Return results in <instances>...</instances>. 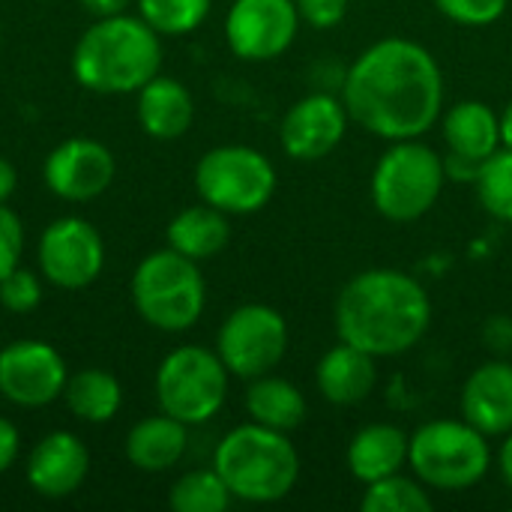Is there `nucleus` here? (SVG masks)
I'll use <instances>...</instances> for the list:
<instances>
[{"mask_svg": "<svg viewBox=\"0 0 512 512\" xmlns=\"http://www.w3.org/2000/svg\"><path fill=\"white\" fill-rule=\"evenodd\" d=\"M342 102L348 117L375 138H420L441 117L444 75L426 45L387 36L351 63Z\"/></svg>", "mask_w": 512, "mask_h": 512, "instance_id": "nucleus-1", "label": "nucleus"}, {"mask_svg": "<svg viewBox=\"0 0 512 512\" xmlns=\"http://www.w3.org/2000/svg\"><path fill=\"white\" fill-rule=\"evenodd\" d=\"M336 336L375 360L402 357L432 327V300L405 270L375 267L351 276L333 306Z\"/></svg>", "mask_w": 512, "mask_h": 512, "instance_id": "nucleus-2", "label": "nucleus"}, {"mask_svg": "<svg viewBox=\"0 0 512 512\" xmlns=\"http://www.w3.org/2000/svg\"><path fill=\"white\" fill-rule=\"evenodd\" d=\"M159 72L162 36L141 15L93 18L72 48L75 81L99 96L138 93Z\"/></svg>", "mask_w": 512, "mask_h": 512, "instance_id": "nucleus-3", "label": "nucleus"}, {"mask_svg": "<svg viewBox=\"0 0 512 512\" xmlns=\"http://www.w3.org/2000/svg\"><path fill=\"white\" fill-rule=\"evenodd\" d=\"M213 468L225 480L234 501L276 504L297 489L300 453L288 432L249 420L216 444Z\"/></svg>", "mask_w": 512, "mask_h": 512, "instance_id": "nucleus-4", "label": "nucleus"}, {"mask_svg": "<svg viewBox=\"0 0 512 512\" xmlns=\"http://www.w3.org/2000/svg\"><path fill=\"white\" fill-rule=\"evenodd\" d=\"M129 297L144 324L159 333L192 330L207 306V285L198 261L168 249L150 252L132 270Z\"/></svg>", "mask_w": 512, "mask_h": 512, "instance_id": "nucleus-5", "label": "nucleus"}, {"mask_svg": "<svg viewBox=\"0 0 512 512\" xmlns=\"http://www.w3.org/2000/svg\"><path fill=\"white\" fill-rule=\"evenodd\" d=\"M447 183L444 159L423 141L405 138L390 141V147L375 162L369 192L375 210L396 225L423 219L441 198Z\"/></svg>", "mask_w": 512, "mask_h": 512, "instance_id": "nucleus-6", "label": "nucleus"}, {"mask_svg": "<svg viewBox=\"0 0 512 512\" xmlns=\"http://www.w3.org/2000/svg\"><path fill=\"white\" fill-rule=\"evenodd\" d=\"M492 465L489 438L468 420L423 423L408 441V468L414 477L438 492L474 489Z\"/></svg>", "mask_w": 512, "mask_h": 512, "instance_id": "nucleus-7", "label": "nucleus"}, {"mask_svg": "<svg viewBox=\"0 0 512 512\" xmlns=\"http://www.w3.org/2000/svg\"><path fill=\"white\" fill-rule=\"evenodd\" d=\"M231 372L216 351L201 345H180L168 351L156 369L153 393L159 411L192 426L210 423L228 399Z\"/></svg>", "mask_w": 512, "mask_h": 512, "instance_id": "nucleus-8", "label": "nucleus"}, {"mask_svg": "<svg viewBox=\"0 0 512 512\" xmlns=\"http://www.w3.org/2000/svg\"><path fill=\"white\" fill-rule=\"evenodd\" d=\"M195 192L204 204L228 216H249L273 201L276 168L249 144H222L198 159Z\"/></svg>", "mask_w": 512, "mask_h": 512, "instance_id": "nucleus-9", "label": "nucleus"}, {"mask_svg": "<svg viewBox=\"0 0 512 512\" xmlns=\"http://www.w3.org/2000/svg\"><path fill=\"white\" fill-rule=\"evenodd\" d=\"M288 351V321L267 303L237 306L216 333V354L234 378L273 372Z\"/></svg>", "mask_w": 512, "mask_h": 512, "instance_id": "nucleus-10", "label": "nucleus"}, {"mask_svg": "<svg viewBox=\"0 0 512 512\" xmlns=\"http://www.w3.org/2000/svg\"><path fill=\"white\" fill-rule=\"evenodd\" d=\"M36 264L48 285L60 291H81L93 285L105 267V240L81 216H60L39 234Z\"/></svg>", "mask_w": 512, "mask_h": 512, "instance_id": "nucleus-11", "label": "nucleus"}, {"mask_svg": "<svg viewBox=\"0 0 512 512\" xmlns=\"http://www.w3.org/2000/svg\"><path fill=\"white\" fill-rule=\"evenodd\" d=\"M69 369L63 354L42 339H15L0 348V396L15 408H45L63 399Z\"/></svg>", "mask_w": 512, "mask_h": 512, "instance_id": "nucleus-12", "label": "nucleus"}, {"mask_svg": "<svg viewBox=\"0 0 512 512\" xmlns=\"http://www.w3.org/2000/svg\"><path fill=\"white\" fill-rule=\"evenodd\" d=\"M300 30L294 0H234L225 15V42L246 63L282 57Z\"/></svg>", "mask_w": 512, "mask_h": 512, "instance_id": "nucleus-13", "label": "nucleus"}, {"mask_svg": "<svg viewBox=\"0 0 512 512\" xmlns=\"http://www.w3.org/2000/svg\"><path fill=\"white\" fill-rule=\"evenodd\" d=\"M117 177L114 153L96 138H66L42 162V180L60 201L84 204L99 198Z\"/></svg>", "mask_w": 512, "mask_h": 512, "instance_id": "nucleus-14", "label": "nucleus"}, {"mask_svg": "<svg viewBox=\"0 0 512 512\" xmlns=\"http://www.w3.org/2000/svg\"><path fill=\"white\" fill-rule=\"evenodd\" d=\"M348 120L342 99L330 93H309L285 111L279 123V144L297 162H318L345 141Z\"/></svg>", "mask_w": 512, "mask_h": 512, "instance_id": "nucleus-15", "label": "nucleus"}, {"mask_svg": "<svg viewBox=\"0 0 512 512\" xmlns=\"http://www.w3.org/2000/svg\"><path fill=\"white\" fill-rule=\"evenodd\" d=\"M24 474L36 495L51 501L69 498L84 486L90 474V450L78 435L66 429L48 432L30 447Z\"/></svg>", "mask_w": 512, "mask_h": 512, "instance_id": "nucleus-16", "label": "nucleus"}, {"mask_svg": "<svg viewBox=\"0 0 512 512\" xmlns=\"http://www.w3.org/2000/svg\"><path fill=\"white\" fill-rule=\"evenodd\" d=\"M459 408L462 420L486 438H504L512 432V363L489 360L477 366L462 384Z\"/></svg>", "mask_w": 512, "mask_h": 512, "instance_id": "nucleus-17", "label": "nucleus"}, {"mask_svg": "<svg viewBox=\"0 0 512 512\" xmlns=\"http://www.w3.org/2000/svg\"><path fill=\"white\" fill-rule=\"evenodd\" d=\"M378 381V369H375V357L342 342L333 345L330 351L321 354L318 366H315V384L318 393L339 408H351L360 405L372 396Z\"/></svg>", "mask_w": 512, "mask_h": 512, "instance_id": "nucleus-18", "label": "nucleus"}, {"mask_svg": "<svg viewBox=\"0 0 512 512\" xmlns=\"http://www.w3.org/2000/svg\"><path fill=\"white\" fill-rule=\"evenodd\" d=\"M135 96V117L150 138L174 141L189 132L195 120V99L183 81L159 72Z\"/></svg>", "mask_w": 512, "mask_h": 512, "instance_id": "nucleus-19", "label": "nucleus"}, {"mask_svg": "<svg viewBox=\"0 0 512 512\" xmlns=\"http://www.w3.org/2000/svg\"><path fill=\"white\" fill-rule=\"evenodd\" d=\"M186 450H189V426L162 411L138 420L126 435V459L141 474L171 471L174 465H180Z\"/></svg>", "mask_w": 512, "mask_h": 512, "instance_id": "nucleus-20", "label": "nucleus"}, {"mask_svg": "<svg viewBox=\"0 0 512 512\" xmlns=\"http://www.w3.org/2000/svg\"><path fill=\"white\" fill-rule=\"evenodd\" d=\"M408 441L411 435L393 423H369L348 441L345 465L357 483L369 486L408 465Z\"/></svg>", "mask_w": 512, "mask_h": 512, "instance_id": "nucleus-21", "label": "nucleus"}, {"mask_svg": "<svg viewBox=\"0 0 512 512\" xmlns=\"http://www.w3.org/2000/svg\"><path fill=\"white\" fill-rule=\"evenodd\" d=\"M441 132H444L447 150L459 153V156H465L471 162H483L498 147H504V141H501V117L480 99L456 102L444 114Z\"/></svg>", "mask_w": 512, "mask_h": 512, "instance_id": "nucleus-22", "label": "nucleus"}, {"mask_svg": "<svg viewBox=\"0 0 512 512\" xmlns=\"http://www.w3.org/2000/svg\"><path fill=\"white\" fill-rule=\"evenodd\" d=\"M165 240L174 252L192 258V261H207L216 258L228 240H231V225H228V213L210 207V204H192L186 210H180L168 228H165Z\"/></svg>", "mask_w": 512, "mask_h": 512, "instance_id": "nucleus-23", "label": "nucleus"}, {"mask_svg": "<svg viewBox=\"0 0 512 512\" xmlns=\"http://www.w3.org/2000/svg\"><path fill=\"white\" fill-rule=\"evenodd\" d=\"M246 414L252 423H261L267 429L294 432L306 423L309 405H306V396L300 393V387L267 372V375L249 381Z\"/></svg>", "mask_w": 512, "mask_h": 512, "instance_id": "nucleus-24", "label": "nucleus"}, {"mask_svg": "<svg viewBox=\"0 0 512 512\" xmlns=\"http://www.w3.org/2000/svg\"><path fill=\"white\" fill-rule=\"evenodd\" d=\"M63 402L69 414L81 423H111L123 405V387L108 369H78L69 375Z\"/></svg>", "mask_w": 512, "mask_h": 512, "instance_id": "nucleus-25", "label": "nucleus"}, {"mask_svg": "<svg viewBox=\"0 0 512 512\" xmlns=\"http://www.w3.org/2000/svg\"><path fill=\"white\" fill-rule=\"evenodd\" d=\"M168 504L174 512H225L234 504V495L216 468H195L171 486Z\"/></svg>", "mask_w": 512, "mask_h": 512, "instance_id": "nucleus-26", "label": "nucleus"}, {"mask_svg": "<svg viewBox=\"0 0 512 512\" xmlns=\"http://www.w3.org/2000/svg\"><path fill=\"white\" fill-rule=\"evenodd\" d=\"M432 507L435 501L429 495V486H423L417 477H402V471L369 483L360 498L363 512H429Z\"/></svg>", "mask_w": 512, "mask_h": 512, "instance_id": "nucleus-27", "label": "nucleus"}, {"mask_svg": "<svg viewBox=\"0 0 512 512\" xmlns=\"http://www.w3.org/2000/svg\"><path fill=\"white\" fill-rule=\"evenodd\" d=\"M477 198L483 204V210L498 219V222H510L512 225V150L510 147H498L489 159L480 162L477 171Z\"/></svg>", "mask_w": 512, "mask_h": 512, "instance_id": "nucleus-28", "label": "nucleus"}, {"mask_svg": "<svg viewBox=\"0 0 512 512\" xmlns=\"http://www.w3.org/2000/svg\"><path fill=\"white\" fill-rule=\"evenodd\" d=\"M213 9V0H138V15L159 36H186L198 30Z\"/></svg>", "mask_w": 512, "mask_h": 512, "instance_id": "nucleus-29", "label": "nucleus"}, {"mask_svg": "<svg viewBox=\"0 0 512 512\" xmlns=\"http://www.w3.org/2000/svg\"><path fill=\"white\" fill-rule=\"evenodd\" d=\"M42 303V273L15 267L0 279V306L12 315H27Z\"/></svg>", "mask_w": 512, "mask_h": 512, "instance_id": "nucleus-30", "label": "nucleus"}, {"mask_svg": "<svg viewBox=\"0 0 512 512\" xmlns=\"http://www.w3.org/2000/svg\"><path fill=\"white\" fill-rule=\"evenodd\" d=\"M435 9L462 27H489L504 18L510 0H432Z\"/></svg>", "mask_w": 512, "mask_h": 512, "instance_id": "nucleus-31", "label": "nucleus"}, {"mask_svg": "<svg viewBox=\"0 0 512 512\" xmlns=\"http://www.w3.org/2000/svg\"><path fill=\"white\" fill-rule=\"evenodd\" d=\"M21 255H24V225L12 207L0 204V279L9 276L15 267H21Z\"/></svg>", "mask_w": 512, "mask_h": 512, "instance_id": "nucleus-32", "label": "nucleus"}, {"mask_svg": "<svg viewBox=\"0 0 512 512\" xmlns=\"http://www.w3.org/2000/svg\"><path fill=\"white\" fill-rule=\"evenodd\" d=\"M300 21H306L315 30H330L345 21L348 0H294Z\"/></svg>", "mask_w": 512, "mask_h": 512, "instance_id": "nucleus-33", "label": "nucleus"}, {"mask_svg": "<svg viewBox=\"0 0 512 512\" xmlns=\"http://www.w3.org/2000/svg\"><path fill=\"white\" fill-rule=\"evenodd\" d=\"M21 456V432L12 420L0 417V477L18 462Z\"/></svg>", "mask_w": 512, "mask_h": 512, "instance_id": "nucleus-34", "label": "nucleus"}, {"mask_svg": "<svg viewBox=\"0 0 512 512\" xmlns=\"http://www.w3.org/2000/svg\"><path fill=\"white\" fill-rule=\"evenodd\" d=\"M444 171H447L450 180H468V183H474L477 180V171H480V162H471V159H465L459 153H447Z\"/></svg>", "mask_w": 512, "mask_h": 512, "instance_id": "nucleus-35", "label": "nucleus"}, {"mask_svg": "<svg viewBox=\"0 0 512 512\" xmlns=\"http://www.w3.org/2000/svg\"><path fill=\"white\" fill-rule=\"evenodd\" d=\"M84 6V12H90L93 18H108V15H120L129 9L132 0H78Z\"/></svg>", "mask_w": 512, "mask_h": 512, "instance_id": "nucleus-36", "label": "nucleus"}, {"mask_svg": "<svg viewBox=\"0 0 512 512\" xmlns=\"http://www.w3.org/2000/svg\"><path fill=\"white\" fill-rule=\"evenodd\" d=\"M18 189V171L9 159L0 156V204H6Z\"/></svg>", "mask_w": 512, "mask_h": 512, "instance_id": "nucleus-37", "label": "nucleus"}, {"mask_svg": "<svg viewBox=\"0 0 512 512\" xmlns=\"http://www.w3.org/2000/svg\"><path fill=\"white\" fill-rule=\"evenodd\" d=\"M498 471H501L504 483L512 489V432H507L504 441H501V450H498Z\"/></svg>", "mask_w": 512, "mask_h": 512, "instance_id": "nucleus-38", "label": "nucleus"}, {"mask_svg": "<svg viewBox=\"0 0 512 512\" xmlns=\"http://www.w3.org/2000/svg\"><path fill=\"white\" fill-rule=\"evenodd\" d=\"M501 141H504V147L512 150V99L507 102L504 114H501Z\"/></svg>", "mask_w": 512, "mask_h": 512, "instance_id": "nucleus-39", "label": "nucleus"}, {"mask_svg": "<svg viewBox=\"0 0 512 512\" xmlns=\"http://www.w3.org/2000/svg\"><path fill=\"white\" fill-rule=\"evenodd\" d=\"M0 39H3V24H0Z\"/></svg>", "mask_w": 512, "mask_h": 512, "instance_id": "nucleus-40", "label": "nucleus"}]
</instances>
